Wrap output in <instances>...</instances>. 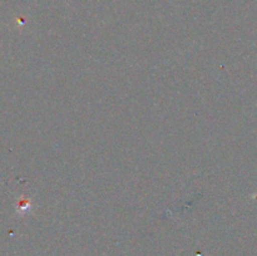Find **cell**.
<instances>
[{
  "mask_svg": "<svg viewBox=\"0 0 257 256\" xmlns=\"http://www.w3.org/2000/svg\"><path fill=\"white\" fill-rule=\"evenodd\" d=\"M29 207H30V206H29V202H28V201H25V202H23V201H22V203L19 205V208H18V212H19V213L27 212L28 208H29Z\"/></svg>",
  "mask_w": 257,
  "mask_h": 256,
  "instance_id": "obj_1",
  "label": "cell"
}]
</instances>
